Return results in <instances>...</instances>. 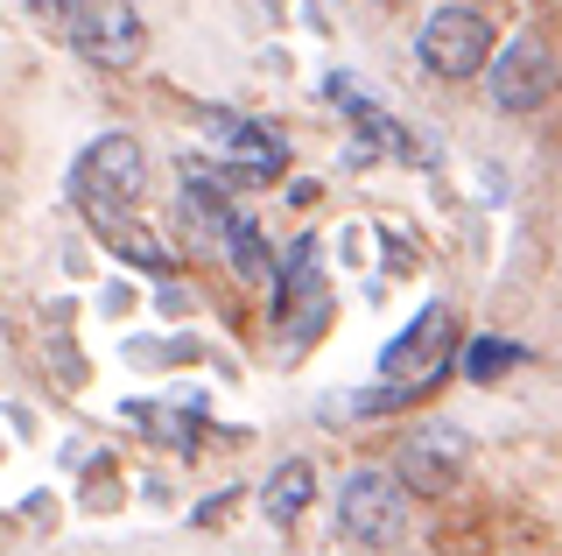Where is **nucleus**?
Instances as JSON below:
<instances>
[{
	"instance_id": "12",
	"label": "nucleus",
	"mask_w": 562,
	"mask_h": 556,
	"mask_svg": "<svg viewBox=\"0 0 562 556\" xmlns=\"http://www.w3.org/2000/svg\"><path fill=\"white\" fill-rule=\"evenodd\" d=\"M520 345H506V338H471V353H464V374L471 380H499V374H514L520 367Z\"/></svg>"
},
{
	"instance_id": "2",
	"label": "nucleus",
	"mask_w": 562,
	"mask_h": 556,
	"mask_svg": "<svg viewBox=\"0 0 562 556\" xmlns=\"http://www.w3.org/2000/svg\"><path fill=\"white\" fill-rule=\"evenodd\" d=\"M140 169H148V155H140L134 134H99L78 155V169H70V198L85 212H127L134 190H140Z\"/></svg>"
},
{
	"instance_id": "4",
	"label": "nucleus",
	"mask_w": 562,
	"mask_h": 556,
	"mask_svg": "<svg viewBox=\"0 0 562 556\" xmlns=\"http://www.w3.org/2000/svg\"><path fill=\"white\" fill-rule=\"evenodd\" d=\"M64 36L78 43L85 64H99V71H127V64H140V49H148V22H140L134 0H85L78 22H70Z\"/></svg>"
},
{
	"instance_id": "6",
	"label": "nucleus",
	"mask_w": 562,
	"mask_h": 556,
	"mask_svg": "<svg viewBox=\"0 0 562 556\" xmlns=\"http://www.w3.org/2000/svg\"><path fill=\"white\" fill-rule=\"evenodd\" d=\"M464 458H471V437L457 423H429L401 444V465H394V486L401 493H450L464 479Z\"/></svg>"
},
{
	"instance_id": "9",
	"label": "nucleus",
	"mask_w": 562,
	"mask_h": 556,
	"mask_svg": "<svg viewBox=\"0 0 562 556\" xmlns=\"http://www.w3.org/2000/svg\"><path fill=\"white\" fill-rule=\"evenodd\" d=\"M218 127H225V148H233V177L239 184H268V177L289 169V148H281L274 127H254V120H239V113H218Z\"/></svg>"
},
{
	"instance_id": "7",
	"label": "nucleus",
	"mask_w": 562,
	"mask_h": 556,
	"mask_svg": "<svg viewBox=\"0 0 562 556\" xmlns=\"http://www.w3.org/2000/svg\"><path fill=\"white\" fill-rule=\"evenodd\" d=\"M549 85H555V64H549V43L541 36H520L499 57H485V92L499 113H535L549 99Z\"/></svg>"
},
{
	"instance_id": "3",
	"label": "nucleus",
	"mask_w": 562,
	"mask_h": 556,
	"mask_svg": "<svg viewBox=\"0 0 562 556\" xmlns=\"http://www.w3.org/2000/svg\"><path fill=\"white\" fill-rule=\"evenodd\" d=\"M415 57L429 64L436 78H479L485 57H492V22L479 8H464V0H450V8H436L429 22L415 29Z\"/></svg>"
},
{
	"instance_id": "1",
	"label": "nucleus",
	"mask_w": 562,
	"mask_h": 556,
	"mask_svg": "<svg viewBox=\"0 0 562 556\" xmlns=\"http://www.w3.org/2000/svg\"><path fill=\"white\" fill-rule=\"evenodd\" d=\"M450 353H457V318L443 303H429L408 332L380 353V394L366 409H394V402H408V394L436 388V380L450 374Z\"/></svg>"
},
{
	"instance_id": "5",
	"label": "nucleus",
	"mask_w": 562,
	"mask_h": 556,
	"mask_svg": "<svg viewBox=\"0 0 562 556\" xmlns=\"http://www.w3.org/2000/svg\"><path fill=\"white\" fill-rule=\"evenodd\" d=\"M401 486H394V472H351L345 479V493H338V535L345 543H359V549H386L401 535Z\"/></svg>"
},
{
	"instance_id": "13",
	"label": "nucleus",
	"mask_w": 562,
	"mask_h": 556,
	"mask_svg": "<svg viewBox=\"0 0 562 556\" xmlns=\"http://www.w3.org/2000/svg\"><path fill=\"white\" fill-rule=\"evenodd\" d=\"M78 8H85V0H29V14L43 29H70V22H78Z\"/></svg>"
},
{
	"instance_id": "11",
	"label": "nucleus",
	"mask_w": 562,
	"mask_h": 556,
	"mask_svg": "<svg viewBox=\"0 0 562 556\" xmlns=\"http://www.w3.org/2000/svg\"><path fill=\"white\" fill-rule=\"evenodd\" d=\"M218 240H225V254H233V268L246 275V282H274V254H268V240L254 233V219H246V212L225 219Z\"/></svg>"
},
{
	"instance_id": "10",
	"label": "nucleus",
	"mask_w": 562,
	"mask_h": 556,
	"mask_svg": "<svg viewBox=\"0 0 562 556\" xmlns=\"http://www.w3.org/2000/svg\"><path fill=\"white\" fill-rule=\"evenodd\" d=\"M316 500V465L310 458H289V465H274L268 486H260V514L274 521V529H289L295 514H303Z\"/></svg>"
},
{
	"instance_id": "8",
	"label": "nucleus",
	"mask_w": 562,
	"mask_h": 556,
	"mask_svg": "<svg viewBox=\"0 0 562 556\" xmlns=\"http://www.w3.org/2000/svg\"><path fill=\"white\" fill-rule=\"evenodd\" d=\"M274 324L289 338L324 324V254H316V240H295L289 260L274 268Z\"/></svg>"
}]
</instances>
